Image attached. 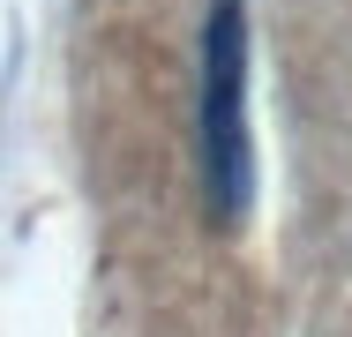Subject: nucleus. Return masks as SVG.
<instances>
[{"mask_svg":"<svg viewBox=\"0 0 352 337\" xmlns=\"http://www.w3.org/2000/svg\"><path fill=\"white\" fill-rule=\"evenodd\" d=\"M248 0H210L195 38V180L217 232H240L255 210V135H248Z\"/></svg>","mask_w":352,"mask_h":337,"instance_id":"nucleus-1","label":"nucleus"}]
</instances>
